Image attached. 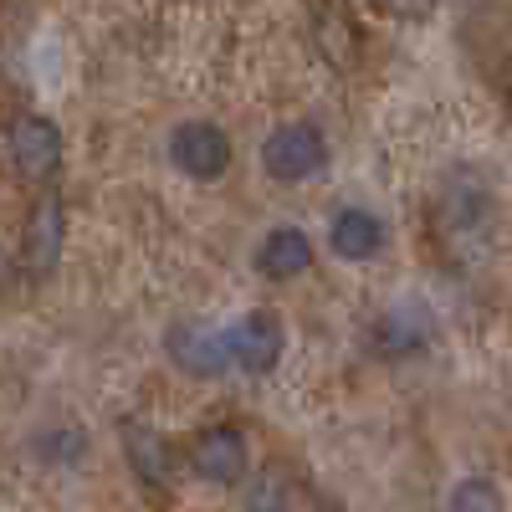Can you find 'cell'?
<instances>
[{"label": "cell", "mask_w": 512, "mask_h": 512, "mask_svg": "<svg viewBox=\"0 0 512 512\" xmlns=\"http://www.w3.org/2000/svg\"><path fill=\"white\" fill-rule=\"evenodd\" d=\"M308 262H313V241L297 231V226H277V231H267L262 246H256V272L272 277V282L303 277Z\"/></svg>", "instance_id": "9c48e42d"}, {"label": "cell", "mask_w": 512, "mask_h": 512, "mask_svg": "<svg viewBox=\"0 0 512 512\" xmlns=\"http://www.w3.org/2000/svg\"><path fill=\"white\" fill-rule=\"evenodd\" d=\"M123 451H128V466L139 472V482L149 487H164L169 482V441L149 425H123Z\"/></svg>", "instance_id": "30bf717a"}, {"label": "cell", "mask_w": 512, "mask_h": 512, "mask_svg": "<svg viewBox=\"0 0 512 512\" xmlns=\"http://www.w3.org/2000/svg\"><path fill=\"white\" fill-rule=\"evenodd\" d=\"M11 164H16V175L26 180H47L57 159H62V134H57V123L52 118H41V113H26L11 123Z\"/></svg>", "instance_id": "8992f818"}, {"label": "cell", "mask_w": 512, "mask_h": 512, "mask_svg": "<svg viewBox=\"0 0 512 512\" xmlns=\"http://www.w3.org/2000/svg\"><path fill=\"white\" fill-rule=\"evenodd\" d=\"M190 466L210 487H236L246 477V466H251L246 436L236 431V425H210V431H200V441L190 446Z\"/></svg>", "instance_id": "277c9868"}, {"label": "cell", "mask_w": 512, "mask_h": 512, "mask_svg": "<svg viewBox=\"0 0 512 512\" xmlns=\"http://www.w3.org/2000/svg\"><path fill=\"white\" fill-rule=\"evenodd\" d=\"M231 349H236V369L246 374H272L282 364L287 349V328L277 313H246L241 323H231Z\"/></svg>", "instance_id": "5b68a950"}, {"label": "cell", "mask_w": 512, "mask_h": 512, "mask_svg": "<svg viewBox=\"0 0 512 512\" xmlns=\"http://www.w3.org/2000/svg\"><path fill=\"white\" fill-rule=\"evenodd\" d=\"M21 256H26V272H31V277L57 272V256H62V200H57V195H41V200L31 205Z\"/></svg>", "instance_id": "52a82bcc"}, {"label": "cell", "mask_w": 512, "mask_h": 512, "mask_svg": "<svg viewBox=\"0 0 512 512\" xmlns=\"http://www.w3.org/2000/svg\"><path fill=\"white\" fill-rule=\"evenodd\" d=\"M164 354L175 359L185 374L195 379H221L226 369H236V349H231V328H216L205 318H180L164 328Z\"/></svg>", "instance_id": "6da1fadb"}, {"label": "cell", "mask_w": 512, "mask_h": 512, "mask_svg": "<svg viewBox=\"0 0 512 512\" xmlns=\"http://www.w3.org/2000/svg\"><path fill=\"white\" fill-rule=\"evenodd\" d=\"M328 246H333V256H344V262H369V256H379V246H384V226H379V216H369V210L344 205L328 221Z\"/></svg>", "instance_id": "ba28073f"}, {"label": "cell", "mask_w": 512, "mask_h": 512, "mask_svg": "<svg viewBox=\"0 0 512 512\" xmlns=\"http://www.w3.org/2000/svg\"><path fill=\"white\" fill-rule=\"evenodd\" d=\"M451 512H507V507H502V492L487 477H466L451 492Z\"/></svg>", "instance_id": "7c38bea8"}, {"label": "cell", "mask_w": 512, "mask_h": 512, "mask_svg": "<svg viewBox=\"0 0 512 512\" xmlns=\"http://www.w3.org/2000/svg\"><path fill=\"white\" fill-rule=\"evenodd\" d=\"M169 159H175V169H185L190 180L210 185L231 169V139H226V128L205 123V118H190L169 134Z\"/></svg>", "instance_id": "3957f363"}, {"label": "cell", "mask_w": 512, "mask_h": 512, "mask_svg": "<svg viewBox=\"0 0 512 512\" xmlns=\"http://www.w3.org/2000/svg\"><path fill=\"white\" fill-rule=\"evenodd\" d=\"M425 338H431V328H425L415 313H384L379 323H374V354H384V359H415L420 349H425Z\"/></svg>", "instance_id": "8fae6325"}, {"label": "cell", "mask_w": 512, "mask_h": 512, "mask_svg": "<svg viewBox=\"0 0 512 512\" xmlns=\"http://www.w3.org/2000/svg\"><path fill=\"white\" fill-rule=\"evenodd\" d=\"M328 164V139L318 123H282L262 144V169L282 185H303Z\"/></svg>", "instance_id": "7a4b0ae2"}]
</instances>
